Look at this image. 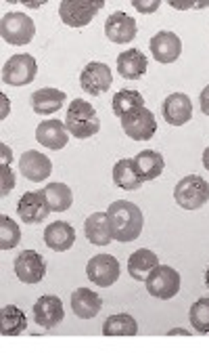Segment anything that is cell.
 Returning a JSON list of instances; mask_svg holds the SVG:
<instances>
[{
	"instance_id": "cell-36",
	"label": "cell",
	"mask_w": 209,
	"mask_h": 359,
	"mask_svg": "<svg viewBox=\"0 0 209 359\" xmlns=\"http://www.w3.org/2000/svg\"><path fill=\"white\" fill-rule=\"evenodd\" d=\"M199 105H201V111L209 116V84L201 90V95H199Z\"/></svg>"
},
{
	"instance_id": "cell-37",
	"label": "cell",
	"mask_w": 209,
	"mask_h": 359,
	"mask_svg": "<svg viewBox=\"0 0 209 359\" xmlns=\"http://www.w3.org/2000/svg\"><path fill=\"white\" fill-rule=\"evenodd\" d=\"M10 162H13V154H10V149H8L4 143H0V164H8V166H10Z\"/></svg>"
},
{
	"instance_id": "cell-31",
	"label": "cell",
	"mask_w": 209,
	"mask_h": 359,
	"mask_svg": "<svg viewBox=\"0 0 209 359\" xmlns=\"http://www.w3.org/2000/svg\"><path fill=\"white\" fill-rule=\"evenodd\" d=\"M19 242H21V229H19V225L10 217L2 215L0 217V250H10Z\"/></svg>"
},
{
	"instance_id": "cell-21",
	"label": "cell",
	"mask_w": 209,
	"mask_h": 359,
	"mask_svg": "<svg viewBox=\"0 0 209 359\" xmlns=\"http://www.w3.org/2000/svg\"><path fill=\"white\" fill-rule=\"evenodd\" d=\"M117 72L126 80H138L147 72V57L138 48H128L117 57Z\"/></svg>"
},
{
	"instance_id": "cell-22",
	"label": "cell",
	"mask_w": 209,
	"mask_h": 359,
	"mask_svg": "<svg viewBox=\"0 0 209 359\" xmlns=\"http://www.w3.org/2000/svg\"><path fill=\"white\" fill-rule=\"evenodd\" d=\"M65 93L59 90V88H38L34 95H31V109L40 116H48V114H55L61 109V105L65 103Z\"/></svg>"
},
{
	"instance_id": "cell-40",
	"label": "cell",
	"mask_w": 209,
	"mask_h": 359,
	"mask_svg": "<svg viewBox=\"0 0 209 359\" xmlns=\"http://www.w3.org/2000/svg\"><path fill=\"white\" fill-rule=\"evenodd\" d=\"M201 160H203V166L209 170V147H206V151H203V158H201Z\"/></svg>"
},
{
	"instance_id": "cell-10",
	"label": "cell",
	"mask_w": 209,
	"mask_h": 359,
	"mask_svg": "<svg viewBox=\"0 0 209 359\" xmlns=\"http://www.w3.org/2000/svg\"><path fill=\"white\" fill-rule=\"evenodd\" d=\"M113 82V76H111V69L107 63H101V61H92L88 63L82 74H80V86L84 93L92 95V97H99L103 93L109 90Z\"/></svg>"
},
{
	"instance_id": "cell-28",
	"label": "cell",
	"mask_w": 209,
	"mask_h": 359,
	"mask_svg": "<svg viewBox=\"0 0 209 359\" xmlns=\"http://www.w3.org/2000/svg\"><path fill=\"white\" fill-rule=\"evenodd\" d=\"M27 328V320L25 313L15 307V305H6L0 311V334L2 337H17L21 332H25Z\"/></svg>"
},
{
	"instance_id": "cell-5",
	"label": "cell",
	"mask_w": 209,
	"mask_h": 359,
	"mask_svg": "<svg viewBox=\"0 0 209 359\" xmlns=\"http://www.w3.org/2000/svg\"><path fill=\"white\" fill-rule=\"evenodd\" d=\"M147 292L159 301L174 299L180 292V273L174 267L157 265L145 280Z\"/></svg>"
},
{
	"instance_id": "cell-18",
	"label": "cell",
	"mask_w": 209,
	"mask_h": 359,
	"mask_svg": "<svg viewBox=\"0 0 209 359\" xmlns=\"http://www.w3.org/2000/svg\"><path fill=\"white\" fill-rule=\"evenodd\" d=\"M36 139L42 147L48 149H63L69 141V130L65 126V122L61 120H44L40 122V126L36 128Z\"/></svg>"
},
{
	"instance_id": "cell-35",
	"label": "cell",
	"mask_w": 209,
	"mask_h": 359,
	"mask_svg": "<svg viewBox=\"0 0 209 359\" xmlns=\"http://www.w3.org/2000/svg\"><path fill=\"white\" fill-rule=\"evenodd\" d=\"M170 6L178 8V11H187V8H203V6H209V2H178V0H172Z\"/></svg>"
},
{
	"instance_id": "cell-8",
	"label": "cell",
	"mask_w": 209,
	"mask_h": 359,
	"mask_svg": "<svg viewBox=\"0 0 209 359\" xmlns=\"http://www.w3.org/2000/svg\"><path fill=\"white\" fill-rule=\"evenodd\" d=\"M103 0H63L59 4V15H61V21L69 27H84L88 25L94 15L103 8Z\"/></svg>"
},
{
	"instance_id": "cell-25",
	"label": "cell",
	"mask_w": 209,
	"mask_h": 359,
	"mask_svg": "<svg viewBox=\"0 0 209 359\" xmlns=\"http://www.w3.org/2000/svg\"><path fill=\"white\" fill-rule=\"evenodd\" d=\"M157 265H159V257H157L153 250H149V248H140V250H136V252L128 259V273H130L134 280L145 282L147 276H149Z\"/></svg>"
},
{
	"instance_id": "cell-41",
	"label": "cell",
	"mask_w": 209,
	"mask_h": 359,
	"mask_svg": "<svg viewBox=\"0 0 209 359\" xmlns=\"http://www.w3.org/2000/svg\"><path fill=\"white\" fill-rule=\"evenodd\" d=\"M206 286H208V288H209V269H208V271H206Z\"/></svg>"
},
{
	"instance_id": "cell-1",
	"label": "cell",
	"mask_w": 209,
	"mask_h": 359,
	"mask_svg": "<svg viewBox=\"0 0 209 359\" xmlns=\"http://www.w3.org/2000/svg\"><path fill=\"white\" fill-rule=\"evenodd\" d=\"M107 219H109V227H111V236L117 242H134L140 233H143V225H145V217L143 210L128 200H117L109 206L107 210Z\"/></svg>"
},
{
	"instance_id": "cell-7",
	"label": "cell",
	"mask_w": 209,
	"mask_h": 359,
	"mask_svg": "<svg viewBox=\"0 0 209 359\" xmlns=\"http://www.w3.org/2000/svg\"><path fill=\"white\" fill-rule=\"evenodd\" d=\"M38 74V63L31 55L27 53H19L8 57V61L2 67V82L8 86H25L29 82H34Z\"/></svg>"
},
{
	"instance_id": "cell-3",
	"label": "cell",
	"mask_w": 209,
	"mask_h": 359,
	"mask_svg": "<svg viewBox=\"0 0 209 359\" xmlns=\"http://www.w3.org/2000/svg\"><path fill=\"white\" fill-rule=\"evenodd\" d=\"M0 34H2L4 42L13 44V46H25L27 42H31V38L36 34V23L27 13L10 11V13L2 15Z\"/></svg>"
},
{
	"instance_id": "cell-13",
	"label": "cell",
	"mask_w": 209,
	"mask_h": 359,
	"mask_svg": "<svg viewBox=\"0 0 209 359\" xmlns=\"http://www.w3.org/2000/svg\"><path fill=\"white\" fill-rule=\"evenodd\" d=\"M48 212H50V206H48L42 191H27L17 202V215L27 225L42 223L48 217Z\"/></svg>"
},
{
	"instance_id": "cell-33",
	"label": "cell",
	"mask_w": 209,
	"mask_h": 359,
	"mask_svg": "<svg viewBox=\"0 0 209 359\" xmlns=\"http://www.w3.org/2000/svg\"><path fill=\"white\" fill-rule=\"evenodd\" d=\"M0 177H2L0 196H8V191H13V187H15V175L8 164H0Z\"/></svg>"
},
{
	"instance_id": "cell-12",
	"label": "cell",
	"mask_w": 209,
	"mask_h": 359,
	"mask_svg": "<svg viewBox=\"0 0 209 359\" xmlns=\"http://www.w3.org/2000/svg\"><path fill=\"white\" fill-rule=\"evenodd\" d=\"M13 265H15V276L23 284H38L46 276V261L36 250H23Z\"/></svg>"
},
{
	"instance_id": "cell-2",
	"label": "cell",
	"mask_w": 209,
	"mask_h": 359,
	"mask_svg": "<svg viewBox=\"0 0 209 359\" xmlns=\"http://www.w3.org/2000/svg\"><path fill=\"white\" fill-rule=\"evenodd\" d=\"M65 126L69 135H73L75 139H88L101 130V120L96 116V109L88 101L73 99L67 107Z\"/></svg>"
},
{
	"instance_id": "cell-30",
	"label": "cell",
	"mask_w": 209,
	"mask_h": 359,
	"mask_svg": "<svg viewBox=\"0 0 209 359\" xmlns=\"http://www.w3.org/2000/svg\"><path fill=\"white\" fill-rule=\"evenodd\" d=\"M143 105H145V97H143L138 90H120V93H115L113 103H111L113 114L120 116V118H122L124 114L136 109V107H143Z\"/></svg>"
},
{
	"instance_id": "cell-27",
	"label": "cell",
	"mask_w": 209,
	"mask_h": 359,
	"mask_svg": "<svg viewBox=\"0 0 209 359\" xmlns=\"http://www.w3.org/2000/svg\"><path fill=\"white\" fill-rule=\"evenodd\" d=\"M42 194L50 206V212H65L73 204V194L65 183H48Z\"/></svg>"
},
{
	"instance_id": "cell-14",
	"label": "cell",
	"mask_w": 209,
	"mask_h": 359,
	"mask_svg": "<svg viewBox=\"0 0 209 359\" xmlns=\"http://www.w3.org/2000/svg\"><path fill=\"white\" fill-rule=\"evenodd\" d=\"M105 36L115 44H128L136 38V21L124 11H115L105 21Z\"/></svg>"
},
{
	"instance_id": "cell-15",
	"label": "cell",
	"mask_w": 209,
	"mask_h": 359,
	"mask_svg": "<svg viewBox=\"0 0 209 359\" xmlns=\"http://www.w3.org/2000/svg\"><path fill=\"white\" fill-rule=\"evenodd\" d=\"M149 46L157 63H174L182 55V40L174 32H157Z\"/></svg>"
},
{
	"instance_id": "cell-39",
	"label": "cell",
	"mask_w": 209,
	"mask_h": 359,
	"mask_svg": "<svg viewBox=\"0 0 209 359\" xmlns=\"http://www.w3.org/2000/svg\"><path fill=\"white\" fill-rule=\"evenodd\" d=\"M191 332H187V330H182V328H174V330H170L168 332V337H189Z\"/></svg>"
},
{
	"instance_id": "cell-32",
	"label": "cell",
	"mask_w": 209,
	"mask_h": 359,
	"mask_svg": "<svg viewBox=\"0 0 209 359\" xmlns=\"http://www.w3.org/2000/svg\"><path fill=\"white\" fill-rule=\"evenodd\" d=\"M191 324L197 332L201 334H209V299H199L193 303L191 307Z\"/></svg>"
},
{
	"instance_id": "cell-16",
	"label": "cell",
	"mask_w": 209,
	"mask_h": 359,
	"mask_svg": "<svg viewBox=\"0 0 209 359\" xmlns=\"http://www.w3.org/2000/svg\"><path fill=\"white\" fill-rule=\"evenodd\" d=\"M161 114L168 124L185 126L193 118V101L185 93H174V95L166 97V101L161 105Z\"/></svg>"
},
{
	"instance_id": "cell-29",
	"label": "cell",
	"mask_w": 209,
	"mask_h": 359,
	"mask_svg": "<svg viewBox=\"0 0 209 359\" xmlns=\"http://www.w3.org/2000/svg\"><path fill=\"white\" fill-rule=\"evenodd\" d=\"M103 334L105 337H136L138 334V324L132 316L128 313H117L105 320L103 324Z\"/></svg>"
},
{
	"instance_id": "cell-38",
	"label": "cell",
	"mask_w": 209,
	"mask_h": 359,
	"mask_svg": "<svg viewBox=\"0 0 209 359\" xmlns=\"http://www.w3.org/2000/svg\"><path fill=\"white\" fill-rule=\"evenodd\" d=\"M0 103H2V109H0V120H4L10 111V103H8V97L4 93H0Z\"/></svg>"
},
{
	"instance_id": "cell-34",
	"label": "cell",
	"mask_w": 209,
	"mask_h": 359,
	"mask_svg": "<svg viewBox=\"0 0 209 359\" xmlns=\"http://www.w3.org/2000/svg\"><path fill=\"white\" fill-rule=\"evenodd\" d=\"M159 0H134L132 2V6L136 8V11H140V13H145V15H149V13H155L157 8H159Z\"/></svg>"
},
{
	"instance_id": "cell-17",
	"label": "cell",
	"mask_w": 209,
	"mask_h": 359,
	"mask_svg": "<svg viewBox=\"0 0 209 359\" xmlns=\"http://www.w3.org/2000/svg\"><path fill=\"white\" fill-rule=\"evenodd\" d=\"M19 170H21V175H23L27 181L40 183V181H46V179L50 177V172H52V162H50L44 154H40V151H36V149H27V151L21 156V160H19Z\"/></svg>"
},
{
	"instance_id": "cell-20",
	"label": "cell",
	"mask_w": 209,
	"mask_h": 359,
	"mask_svg": "<svg viewBox=\"0 0 209 359\" xmlns=\"http://www.w3.org/2000/svg\"><path fill=\"white\" fill-rule=\"evenodd\" d=\"M103 307V301L96 292L88 290V288H78L71 294V309L80 320H92L99 316Z\"/></svg>"
},
{
	"instance_id": "cell-9",
	"label": "cell",
	"mask_w": 209,
	"mask_h": 359,
	"mask_svg": "<svg viewBox=\"0 0 209 359\" xmlns=\"http://www.w3.org/2000/svg\"><path fill=\"white\" fill-rule=\"evenodd\" d=\"M120 263L111 255H96L86 265V276L90 282H94L99 288H109L120 280Z\"/></svg>"
},
{
	"instance_id": "cell-11",
	"label": "cell",
	"mask_w": 209,
	"mask_h": 359,
	"mask_svg": "<svg viewBox=\"0 0 209 359\" xmlns=\"http://www.w3.org/2000/svg\"><path fill=\"white\" fill-rule=\"evenodd\" d=\"M34 322L44 328V330H50L55 326H59L65 318V309H63V303L59 297L55 294H46V297H40L36 303H34Z\"/></svg>"
},
{
	"instance_id": "cell-24",
	"label": "cell",
	"mask_w": 209,
	"mask_h": 359,
	"mask_svg": "<svg viewBox=\"0 0 209 359\" xmlns=\"http://www.w3.org/2000/svg\"><path fill=\"white\" fill-rule=\"evenodd\" d=\"M164 166H166L164 156L159 151H153V149H145L134 158V168H136V172L140 175L143 181L157 179L164 172Z\"/></svg>"
},
{
	"instance_id": "cell-4",
	"label": "cell",
	"mask_w": 209,
	"mask_h": 359,
	"mask_svg": "<svg viewBox=\"0 0 209 359\" xmlns=\"http://www.w3.org/2000/svg\"><path fill=\"white\" fill-rule=\"evenodd\" d=\"M176 204L185 210H199L208 204L209 183L199 175H189L176 183L174 189Z\"/></svg>"
},
{
	"instance_id": "cell-23",
	"label": "cell",
	"mask_w": 209,
	"mask_h": 359,
	"mask_svg": "<svg viewBox=\"0 0 209 359\" xmlns=\"http://www.w3.org/2000/svg\"><path fill=\"white\" fill-rule=\"evenodd\" d=\"M84 231H86L88 242L94 244V246H107L113 240L107 212H94V215H90L86 219V223H84Z\"/></svg>"
},
{
	"instance_id": "cell-19",
	"label": "cell",
	"mask_w": 209,
	"mask_h": 359,
	"mask_svg": "<svg viewBox=\"0 0 209 359\" xmlns=\"http://www.w3.org/2000/svg\"><path fill=\"white\" fill-rule=\"evenodd\" d=\"M44 244L55 252H65L75 244V229L65 221H55L44 229Z\"/></svg>"
},
{
	"instance_id": "cell-6",
	"label": "cell",
	"mask_w": 209,
	"mask_h": 359,
	"mask_svg": "<svg viewBox=\"0 0 209 359\" xmlns=\"http://www.w3.org/2000/svg\"><path fill=\"white\" fill-rule=\"evenodd\" d=\"M122 128L124 133L134 139V141H149L155 137V130H157V120L153 116L151 109H147L145 105L143 107H136L128 114H124L122 118Z\"/></svg>"
},
{
	"instance_id": "cell-26",
	"label": "cell",
	"mask_w": 209,
	"mask_h": 359,
	"mask_svg": "<svg viewBox=\"0 0 209 359\" xmlns=\"http://www.w3.org/2000/svg\"><path fill=\"white\" fill-rule=\"evenodd\" d=\"M113 183L124 189V191H134L138 189L145 181L140 179V175L136 172L134 168V160H120L115 166H113Z\"/></svg>"
}]
</instances>
